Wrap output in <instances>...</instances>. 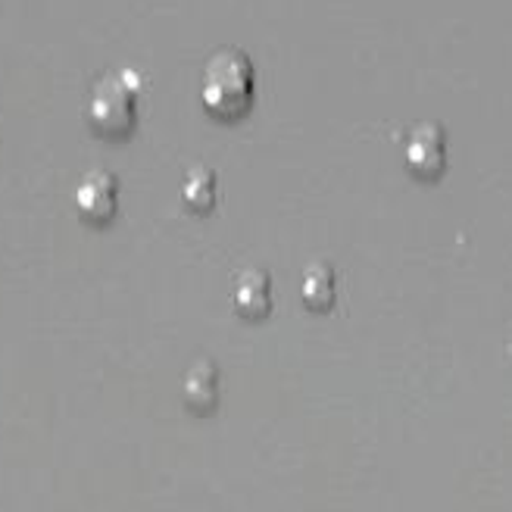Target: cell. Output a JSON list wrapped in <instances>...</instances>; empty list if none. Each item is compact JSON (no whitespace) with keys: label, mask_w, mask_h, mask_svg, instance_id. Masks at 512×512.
<instances>
[{"label":"cell","mask_w":512,"mask_h":512,"mask_svg":"<svg viewBox=\"0 0 512 512\" xmlns=\"http://www.w3.org/2000/svg\"><path fill=\"white\" fill-rule=\"evenodd\" d=\"M222 400V372L213 360H197L182 375V403L194 416H210Z\"/></svg>","instance_id":"obj_5"},{"label":"cell","mask_w":512,"mask_h":512,"mask_svg":"<svg viewBox=\"0 0 512 512\" xmlns=\"http://www.w3.org/2000/svg\"><path fill=\"white\" fill-rule=\"evenodd\" d=\"M141 82L132 72L104 75L88 100V125L97 138L122 141L138 128Z\"/></svg>","instance_id":"obj_2"},{"label":"cell","mask_w":512,"mask_h":512,"mask_svg":"<svg viewBox=\"0 0 512 512\" xmlns=\"http://www.w3.org/2000/svg\"><path fill=\"white\" fill-rule=\"evenodd\" d=\"M300 297L316 313L331 310V306H335V297H338V275H335V269H331L328 263L306 266L303 281H300Z\"/></svg>","instance_id":"obj_7"},{"label":"cell","mask_w":512,"mask_h":512,"mask_svg":"<svg viewBox=\"0 0 512 512\" xmlns=\"http://www.w3.org/2000/svg\"><path fill=\"white\" fill-rule=\"evenodd\" d=\"M235 313L241 319H266L272 313V278L263 269H247L238 275L235 291H232Z\"/></svg>","instance_id":"obj_6"},{"label":"cell","mask_w":512,"mask_h":512,"mask_svg":"<svg viewBox=\"0 0 512 512\" xmlns=\"http://www.w3.org/2000/svg\"><path fill=\"white\" fill-rule=\"evenodd\" d=\"M182 200L191 213H210L219 200V175L210 166H191L182 178Z\"/></svg>","instance_id":"obj_8"},{"label":"cell","mask_w":512,"mask_h":512,"mask_svg":"<svg viewBox=\"0 0 512 512\" xmlns=\"http://www.w3.org/2000/svg\"><path fill=\"white\" fill-rule=\"evenodd\" d=\"M75 213L91 225H107L119 213V178L110 169H91L72 191Z\"/></svg>","instance_id":"obj_3"},{"label":"cell","mask_w":512,"mask_h":512,"mask_svg":"<svg viewBox=\"0 0 512 512\" xmlns=\"http://www.w3.org/2000/svg\"><path fill=\"white\" fill-rule=\"evenodd\" d=\"M256 66L238 47L216 50L200 75V104L219 122H238L253 110Z\"/></svg>","instance_id":"obj_1"},{"label":"cell","mask_w":512,"mask_h":512,"mask_svg":"<svg viewBox=\"0 0 512 512\" xmlns=\"http://www.w3.org/2000/svg\"><path fill=\"white\" fill-rule=\"evenodd\" d=\"M406 169L419 178H438L447 166V138L438 122L416 125L403 147Z\"/></svg>","instance_id":"obj_4"}]
</instances>
